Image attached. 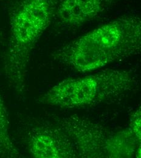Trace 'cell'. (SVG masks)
<instances>
[{"label":"cell","instance_id":"obj_5","mask_svg":"<svg viewBox=\"0 0 141 158\" xmlns=\"http://www.w3.org/2000/svg\"><path fill=\"white\" fill-rule=\"evenodd\" d=\"M119 0H60L56 15L62 23L77 26L96 19Z\"/></svg>","mask_w":141,"mask_h":158},{"label":"cell","instance_id":"obj_3","mask_svg":"<svg viewBox=\"0 0 141 158\" xmlns=\"http://www.w3.org/2000/svg\"><path fill=\"white\" fill-rule=\"evenodd\" d=\"M134 85V78L125 70L110 69L83 77L64 80L40 99L42 103L61 108L96 105L118 97Z\"/></svg>","mask_w":141,"mask_h":158},{"label":"cell","instance_id":"obj_6","mask_svg":"<svg viewBox=\"0 0 141 158\" xmlns=\"http://www.w3.org/2000/svg\"><path fill=\"white\" fill-rule=\"evenodd\" d=\"M141 138L131 129L128 128L107 139L105 153L111 158L130 157L136 152Z\"/></svg>","mask_w":141,"mask_h":158},{"label":"cell","instance_id":"obj_7","mask_svg":"<svg viewBox=\"0 0 141 158\" xmlns=\"http://www.w3.org/2000/svg\"><path fill=\"white\" fill-rule=\"evenodd\" d=\"M20 154L9 133V123L4 100L0 94V158H18Z\"/></svg>","mask_w":141,"mask_h":158},{"label":"cell","instance_id":"obj_1","mask_svg":"<svg viewBox=\"0 0 141 158\" xmlns=\"http://www.w3.org/2000/svg\"><path fill=\"white\" fill-rule=\"evenodd\" d=\"M141 49V17L125 15L69 42L54 53V58L85 73L138 54Z\"/></svg>","mask_w":141,"mask_h":158},{"label":"cell","instance_id":"obj_8","mask_svg":"<svg viewBox=\"0 0 141 158\" xmlns=\"http://www.w3.org/2000/svg\"><path fill=\"white\" fill-rule=\"evenodd\" d=\"M130 128L135 135L141 138V110H138L131 120Z\"/></svg>","mask_w":141,"mask_h":158},{"label":"cell","instance_id":"obj_4","mask_svg":"<svg viewBox=\"0 0 141 158\" xmlns=\"http://www.w3.org/2000/svg\"><path fill=\"white\" fill-rule=\"evenodd\" d=\"M27 143L29 152L35 158H72L75 156L71 140L66 135L56 130L35 128L30 135Z\"/></svg>","mask_w":141,"mask_h":158},{"label":"cell","instance_id":"obj_2","mask_svg":"<svg viewBox=\"0 0 141 158\" xmlns=\"http://www.w3.org/2000/svg\"><path fill=\"white\" fill-rule=\"evenodd\" d=\"M60 1L21 0L10 13L4 71L10 87L20 94L25 90L32 52L55 17Z\"/></svg>","mask_w":141,"mask_h":158}]
</instances>
